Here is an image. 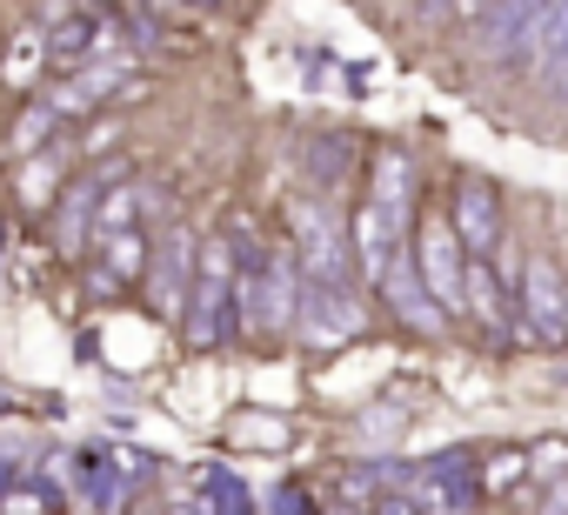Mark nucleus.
<instances>
[{
  "mask_svg": "<svg viewBox=\"0 0 568 515\" xmlns=\"http://www.w3.org/2000/svg\"><path fill=\"white\" fill-rule=\"evenodd\" d=\"M94 28H101L94 14H68V21L48 34V61H54V68H88V61H94Z\"/></svg>",
  "mask_w": 568,
  "mask_h": 515,
  "instance_id": "14",
  "label": "nucleus"
},
{
  "mask_svg": "<svg viewBox=\"0 0 568 515\" xmlns=\"http://www.w3.org/2000/svg\"><path fill=\"white\" fill-rule=\"evenodd\" d=\"M448 234L462 241L468 262H488V254H495V241H501V208H495V188H488V181H462V188H455V221H448Z\"/></svg>",
  "mask_w": 568,
  "mask_h": 515,
  "instance_id": "8",
  "label": "nucleus"
},
{
  "mask_svg": "<svg viewBox=\"0 0 568 515\" xmlns=\"http://www.w3.org/2000/svg\"><path fill=\"white\" fill-rule=\"evenodd\" d=\"M375 289L395 302V315H402L408 329H428V335L442 329V309L428 302V289H422V275H415V262H408V254H395V262H388V275H382Z\"/></svg>",
  "mask_w": 568,
  "mask_h": 515,
  "instance_id": "10",
  "label": "nucleus"
},
{
  "mask_svg": "<svg viewBox=\"0 0 568 515\" xmlns=\"http://www.w3.org/2000/svg\"><path fill=\"white\" fill-rule=\"evenodd\" d=\"M48 134H54V108H48V101H34V108L14 121V148H21V154H34Z\"/></svg>",
  "mask_w": 568,
  "mask_h": 515,
  "instance_id": "19",
  "label": "nucleus"
},
{
  "mask_svg": "<svg viewBox=\"0 0 568 515\" xmlns=\"http://www.w3.org/2000/svg\"><path fill=\"white\" fill-rule=\"evenodd\" d=\"M121 181V168H101V174H88L81 188H68L61 194V221H54V241H61V254H74L81 248V234L94 228V208H101V194Z\"/></svg>",
  "mask_w": 568,
  "mask_h": 515,
  "instance_id": "11",
  "label": "nucleus"
},
{
  "mask_svg": "<svg viewBox=\"0 0 568 515\" xmlns=\"http://www.w3.org/2000/svg\"><path fill=\"white\" fill-rule=\"evenodd\" d=\"M194 254H201V241H194L187 228H168L161 254H148V295H154V309L174 315V322H181L187 289H194Z\"/></svg>",
  "mask_w": 568,
  "mask_h": 515,
  "instance_id": "7",
  "label": "nucleus"
},
{
  "mask_svg": "<svg viewBox=\"0 0 568 515\" xmlns=\"http://www.w3.org/2000/svg\"><path fill=\"white\" fill-rule=\"evenodd\" d=\"M521 462H528V455H515V448H501V455L488 462V475H475V482H481V488H508V482L521 475Z\"/></svg>",
  "mask_w": 568,
  "mask_h": 515,
  "instance_id": "21",
  "label": "nucleus"
},
{
  "mask_svg": "<svg viewBox=\"0 0 568 515\" xmlns=\"http://www.w3.org/2000/svg\"><path fill=\"white\" fill-rule=\"evenodd\" d=\"M408 262H415V275H422V289H428L435 309H462V269H468V262H462V241L448 234L442 214H428V221L415 228Z\"/></svg>",
  "mask_w": 568,
  "mask_h": 515,
  "instance_id": "4",
  "label": "nucleus"
},
{
  "mask_svg": "<svg viewBox=\"0 0 568 515\" xmlns=\"http://www.w3.org/2000/svg\"><path fill=\"white\" fill-rule=\"evenodd\" d=\"M288 228H295V269H302V282H335V289H348V228H342V214L335 208H322V201H295L288 208Z\"/></svg>",
  "mask_w": 568,
  "mask_h": 515,
  "instance_id": "3",
  "label": "nucleus"
},
{
  "mask_svg": "<svg viewBox=\"0 0 568 515\" xmlns=\"http://www.w3.org/2000/svg\"><path fill=\"white\" fill-rule=\"evenodd\" d=\"M555 88H561V94H568V74H561V81H555Z\"/></svg>",
  "mask_w": 568,
  "mask_h": 515,
  "instance_id": "22",
  "label": "nucleus"
},
{
  "mask_svg": "<svg viewBox=\"0 0 568 515\" xmlns=\"http://www.w3.org/2000/svg\"><path fill=\"white\" fill-rule=\"evenodd\" d=\"M308 174H315L322 188H335V181L348 174V141H342V134H328V141H315V148H308Z\"/></svg>",
  "mask_w": 568,
  "mask_h": 515,
  "instance_id": "18",
  "label": "nucleus"
},
{
  "mask_svg": "<svg viewBox=\"0 0 568 515\" xmlns=\"http://www.w3.org/2000/svg\"><path fill=\"white\" fill-rule=\"evenodd\" d=\"M515 295H521L528 335H535V342H548V349H568V282H561L548 262H528Z\"/></svg>",
  "mask_w": 568,
  "mask_h": 515,
  "instance_id": "6",
  "label": "nucleus"
},
{
  "mask_svg": "<svg viewBox=\"0 0 568 515\" xmlns=\"http://www.w3.org/2000/svg\"><path fill=\"white\" fill-rule=\"evenodd\" d=\"M295 322H302V335L315 342V349H342V342H355L362 335V302H355V289H335V282H302V302H295Z\"/></svg>",
  "mask_w": 568,
  "mask_h": 515,
  "instance_id": "5",
  "label": "nucleus"
},
{
  "mask_svg": "<svg viewBox=\"0 0 568 515\" xmlns=\"http://www.w3.org/2000/svg\"><path fill=\"white\" fill-rule=\"evenodd\" d=\"M54 508V495H41V488H0V515H48Z\"/></svg>",
  "mask_w": 568,
  "mask_h": 515,
  "instance_id": "20",
  "label": "nucleus"
},
{
  "mask_svg": "<svg viewBox=\"0 0 568 515\" xmlns=\"http://www.w3.org/2000/svg\"><path fill=\"white\" fill-rule=\"evenodd\" d=\"M541 74L548 81H561L568 74V8H548V21H541Z\"/></svg>",
  "mask_w": 568,
  "mask_h": 515,
  "instance_id": "16",
  "label": "nucleus"
},
{
  "mask_svg": "<svg viewBox=\"0 0 568 515\" xmlns=\"http://www.w3.org/2000/svg\"><path fill=\"white\" fill-rule=\"evenodd\" d=\"M41 61H48V34H14V54H8V88H28L34 74H41Z\"/></svg>",
  "mask_w": 568,
  "mask_h": 515,
  "instance_id": "17",
  "label": "nucleus"
},
{
  "mask_svg": "<svg viewBox=\"0 0 568 515\" xmlns=\"http://www.w3.org/2000/svg\"><path fill=\"white\" fill-rule=\"evenodd\" d=\"M541 21H548V8H488V14H481L495 54H521V48H535V41H541Z\"/></svg>",
  "mask_w": 568,
  "mask_h": 515,
  "instance_id": "13",
  "label": "nucleus"
},
{
  "mask_svg": "<svg viewBox=\"0 0 568 515\" xmlns=\"http://www.w3.org/2000/svg\"><path fill=\"white\" fill-rule=\"evenodd\" d=\"M368 208H375V214H388L395 228H408V208H415V161H408L402 148H382V154H375Z\"/></svg>",
  "mask_w": 568,
  "mask_h": 515,
  "instance_id": "9",
  "label": "nucleus"
},
{
  "mask_svg": "<svg viewBox=\"0 0 568 515\" xmlns=\"http://www.w3.org/2000/svg\"><path fill=\"white\" fill-rule=\"evenodd\" d=\"M302 302V269L288 248H261L247 269H234V322L247 315L261 335H281Z\"/></svg>",
  "mask_w": 568,
  "mask_h": 515,
  "instance_id": "1",
  "label": "nucleus"
},
{
  "mask_svg": "<svg viewBox=\"0 0 568 515\" xmlns=\"http://www.w3.org/2000/svg\"><path fill=\"white\" fill-rule=\"evenodd\" d=\"M181 329L194 349H221L234 335V248H227V234L201 241V254H194V289H187Z\"/></svg>",
  "mask_w": 568,
  "mask_h": 515,
  "instance_id": "2",
  "label": "nucleus"
},
{
  "mask_svg": "<svg viewBox=\"0 0 568 515\" xmlns=\"http://www.w3.org/2000/svg\"><path fill=\"white\" fill-rule=\"evenodd\" d=\"M462 302L475 309V322H481L488 335H508V295H501V282H495V262H468V269H462Z\"/></svg>",
  "mask_w": 568,
  "mask_h": 515,
  "instance_id": "12",
  "label": "nucleus"
},
{
  "mask_svg": "<svg viewBox=\"0 0 568 515\" xmlns=\"http://www.w3.org/2000/svg\"><path fill=\"white\" fill-rule=\"evenodd\" d=\"M101 248H108V275H114V282L148 275V234H134V228H128V234H108Z\"/></svg>",
  "mask_w": 568,
  "mask_h": 515,
  "instance_id": "15",
  "label": "nucleus"
}]
</instances>
